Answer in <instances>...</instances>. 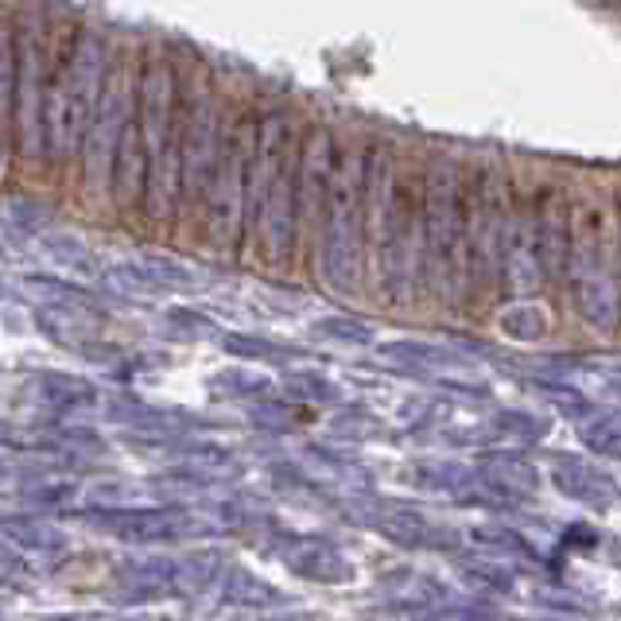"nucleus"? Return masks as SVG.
Wrapping results in <instances>:
<instances>
[{
	"label": "nucleus",
	"mask_w": 621,
	"mask_h": 621,
	"mask_svg": "<svg viewBox=\"0 0 621 621\" xmlns=\"http://www.w3.org/2000/svg\"><path fill=\"white\" fill-rule=\"evenodd\" d=\"M544 392H548L551 400H559V404H575V412L590 409V404H586V397H579V392L568 389V385H544Z\"/></svg>",
	"instance_id": "nucleus-5"
},
{
	"label": "nucleus",
	"mask_w": 621,
	"mask_h": 621,
	"mask_svg": "<svg viewBox=\"0 0 621 621\" xmlns=\"http://www.w3.org/2000/svg\"><path fill=\"white\" fill-rule=\"evenodd\" d=\"M556 486L571 497V501H583V506H613L621 497L618 482L610 478L606 471H595L579 459H559L556 462Z\"/></svg>",
	"instance_id": "nucleus-3"
},
{
	"label": "nucleus",
	"mask_w": 621,
	"mask_h": 621,
	"mask_svg": "<svg viewBox=\"0 0 621 621\" xmlns=\"http://www.w3.org/2000/svg\"><path fill=\"white\" fill-rule=\"evenodd\" d=\"M506 424L516 427V431H524V435H544V431H548V424H544V419H533V416H506Z\"/></svg>",
	"instance_id": "nucleus-6"
},
{
	"label": "nucleus",
	"mask_w": 621,
	"mask_h": 621,
	"mask_svg": "<svg viewBox=\"0 0 621 621\" xmlns=\"http://www.w3.org/2000/svg\"><path fill=\"white\" fill-rule=\"evenodd\" d=\"M327 226H322V260L334 288L357 284V175L354 163L327 183Z\"/></svg>",
	"instance_id": "nucleus-1"
},
{
	"label": "nucleus",
	"mask_w": 621,
	"mask_h": 621,
	"mask_svg": "<svg viewBox=\"0 0 621 621\" xmlns=\"http://www.w3.org/2000/svg\"><path fill=\"white\" fill-rule=\"evenodd\" d=\"M427 238H431V257L439 268L462 265V241H466V222H462V203L454 195V171L443 168V179L435 175L431 203H427Z\"/></svg>",
	"instance_id": "nucleus-2"
},
{
	"label": "nucleus",
	"mask_w": 621,
	"mask_h": 621,
	"mask_svg": "<svg viewBox=\"0 0 621 621\" xmlns=\"http://www.w3.org/2000/svg\"><path fill=\"white\" fill-rule=\"evenodd\" d=\"M586 443L602 454H618L621 459V416L598 419V424L586 427Z\"/></svg>",
	"instance_id": "nucleus-4"
}]
</instances>
